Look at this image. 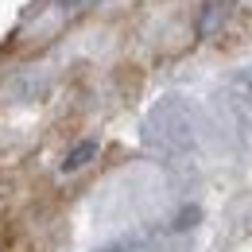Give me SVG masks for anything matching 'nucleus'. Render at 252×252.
Wrapping results in <instances>:
<instances>
[{"mask_svg": "<svg viewBox=\"0 0 252 252\" xmlns=\"http://www.w3.org/2000/svg\"><path fill=\"white\" fill-rule=\"evenodd\" d=\"M233 8H237V0H202L198 20H194V32H198V39L218 35L221 28H225V20L233 16Z\"/></svg>", "mask_w": 252, "mask_h": 252, "instance_id": "nucleus-1", "label": "nucleus"}, {"mask_svg": "<svg viewBox=\"0 0 252 252\" xmlns=\"http://www.w3.org/2000/svg\"><path fill=\"white\" fill-rule=\"evenodd\" d=\"M94 156H97V140H86L82 148H74V152H70V156L63 159V171L70 175V171H78V167H86V163H90Z\"/></svg>", "mask_w": 252, "mask_h": 252, "instance_id": "nucleus-2", "label": "nucleus"}]
</instances>
